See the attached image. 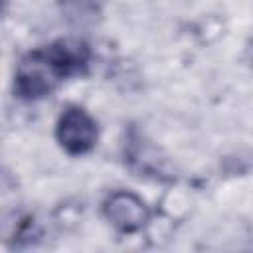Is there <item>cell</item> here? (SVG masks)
<instances>
[{
  "label": "cell",
  "instance_id": "7a4b0ae2",
  "mask_svg": "<svg viewBox=\"0 0 253 253\" xmlns=\"http://www.w3.org/2000/svg\"><path fill=\"white\" fill-rule=\"evenodd\" d=\"M55 134L69 154H85L97 142V125L85 109L67 107L59 115Z\"/></svg>",
  "mask_w": 253,
  "mask_h": 253
},
{
  "label": "cell",
  "instance_id": "6da1fadb",
  "mask_svg": "<svg viewBox=\"0 0 253 253\" xmlns=\"http://www.w3.org/2000/svg\"><path fill=\"white\" fill-rule=\"evenodd\" d=\"M89 49L79 40H59L22 57L16 71V91L26 99L49 95L65 77L87 67Z\"/></svg>",
  "mask_w": 253,
  "mask_h": 253
},
{
  "label": "cell",
  "instance_id": "3957f363",
  "mask_svg": "<svg viewBox=\"0 0 253 253\" xmlns=\"http://www.w3.org/2000/svg\"><path fill=\"white\" fill-rule=\"evenodd\" d=\"M105 217L121 231H136L140 229L148 219V208L146 204L132 192H113L105 204H103Z\"/></svg>",
  "mask_w": 253,
  "mask_h": 253
}]
</instances>
